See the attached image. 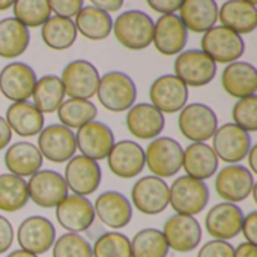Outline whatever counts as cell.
<instances>
[{"label":"cell","mask_w":257,"mask_h":257,"mask_svg":"<svg viewBox=\"0 0 257 257\" xmlns=\"http://www.w3.org/2000/svg\"><path fill=\"white\" fill-rule=\"evenodd\" d=\"M96 96L105 110L122 113L136 104L137 86L128 74L122 71H108L99 78Z\"/></svg>","instance_id":"obj_1"},{"label":"cell","mask_w":257,"mask_h":257,"mask_svg":"<svg viewBox=\"0 0 257 257\" xmlns=\"http://www.w3.org/2000/svg\"><path fill=\"white\" fill-rule=\"evenodd\" d=\"M111 30L122 47L145 50L152 44L154 20L143 11L130 9L117 15Z\"/></svg>","instance_id":"obj_2"},{"label":"cell","mask_w":257,"mask_h":257,"mask_svg":"<svg viewBox=\"0 0 257 257\" xmlns=\"http://www.w3.org/2000/svg\"><path fill=\"white\" fill-rule=\"evenodd\" d=\"M211 193L205 181L194 179L191 176H179L169 187V205L176 214L197 215L209 203Z\"/></svg>","instance_id":"obj_3"},{"label":"cell","mask_w":257,"mask_h":257,"mask_svg":"<svg viewBox=\"0 0 257 257\" xmlns=\"http://www.w3.org/2000/svg\"><path fill=\"white\" fill-rule=\"evenodd\" d=\"M184 148L172 137L154 139L145 151V166L154 176L161 179L178 175L182 169Z\"/></svg>","instance_id":"obj_4"},{"label":"cell","mask_w":257,"mask_h":257,"mask_svg":"<svg viewBox=\"0 0 257 257\" xmlns=\"http://www.w3.org/2000/svg\"><path fill=\"white\" fill-rule=\"evenodd\" d=\"M178 126L181 134L191 143H206L218 128V117L209 105L193 102L179 111Z\"/></svg>","instance_id":"obj_5"},{"label":"cell","mask_w":257,"mask_h":257,"mask_svg":"<svg viewBox=\"0 0 257 257\" xmlns=\"http://www.w3.org/2000/svg\"><path fill=\"white\" fill-rule=\"evenodd\" d=\"M202 51L215 63L236 62L245 51V42L241 35L224 26H214L203 33Z\"/></svg>","instance_id":"obj_6"},{"label":"cell","mask_w":257,"mask_h":257,"mask_svg":"<svg viewBox=\"0 0 257 257\" xmlns=\"http://www.w3.org/2000/svg\"><path fill=\"white\" fill-rule=\"evenodd\" d=\"M175 75L188 87H203L217 75V63L202 50H184L175 60Z\"/></svg>","instance_id":"obj_7"},{"label":"cell","mask_w":257,"mask_h":257,"mask_svg":"<svg viewBox=\"0 0 257 257\" xmlns=\"http://www.w3.org/2000/svg\"><path fill=\"white\" fill-rule=\"evenodd\" d=\"M99 78L101 75L96 66L84 59L69 62L60 75L65 95L75 99H90L95 96Z\"/></svg>","instance_id":"obj_8"},{"label":"cell","mask_w":257,"mask_h":257,"mask_svg":"<svg viewBox=\"0 0 257 257\" xmlns=\"http://www.w3.org/2000/svg\"><path fill=\"white\" fill-rule=\"evenodd\" d=\"M38 149L42 158L51 163H68L77 152L75 133L62 123L48 125L38 134Z\"/></svg>","instance_id":"obj_9"},{"label":"cell","mask_w":257,"mask_h":257,"mask_svg":"<svg viewBox=\"0 0 257 257\" xmlns=\"http://www.w3.org/2000/svg\"><path fill=\"white\" fill-rule=\"evenodd\" d=\"M131 202L145 215H158L169 206V185L158 176H143L133 185Z\"/></svg>","instance_id":"obj_10"},{"label":"cell","mask_w":257,"mask_h":257,"mask_svg":"<svg viewBox=\"0 0 257 257\" xmlns=\"http://www.w3.org/2000/svg\"><path fill=\"white\" fill-rule=\"evenodd\" d=\"M29 200L39 208H56L69 193L65 178L54 170H39L27 182Z\"/></svg>","instance_id":"obj_11"},{"label":"cell","mask_w":257,"mask_h":257,"mask_svg":"<svg viewBox=\"0 0 257 257\" xmlns=\"http://www.w3.org/2000/svg\"><path fill=\"white\" fill-rule=\"evenodd\" d=\"M254 175L241 164H229L217 172L215 191L224 200L230 203H239L253 194Z\"/></svg>","instance_id":"obj_12"},{"label":"cell","mask_w":257,"mask_h":257,"mask_svg":"<svg viewBox=\"0 0 257 257\" xmlns=\"http://www.w3.org/2000/svg\"><path fill=\"white\" fill-rule=\"evenodd\" d=\"M151 104L163 114L179 113L188 102V86L173 74L154 80L149 89Z\"/></svg>","instance_id":"obj_13"},{"label":"cell","mask_w":257,"mask_h":257,"mask_svg":"<svg viewBox=\"0 0 257 257\" xmlns=\"http://www.w3.org/2000/svg\"><path fill=\"white\" fill-rule=\"evenodd\" d=\"M56 241V227L41 215H32L18 226L17 242L21 250L41 256L51 250Z\"/></svg>","instance_id":"obj_14"},{"label":"cell","mask_w":257,"mask_h":257,"mask_svg":"<svg viewBox=\"0 0 257 257\" xmlns=\"http://www.w3.org/2000/svg\"><path fill=\"white\" fill-rule=\"evenodd\" d=\"M251 146L250 133L241 130L235 123H224L218 126L212 136V149L215 155L227 164L241 163Z\"/></svg>","instance_id":"obj_15"},{"label":"cell","mask_w":257,"mask_h":257,"mask_svg":"<svg viewBox=\"0 0 257 257\" xmlns=\"http://www.w3.org/2000/svg\"><path fill=\"white\" fill-rule=\"evenodd\" d=\"M63 178L69 191L77 196L87 197L99 188L102 170L98 161L83 155H74L66 163Z\"/></svg>","instance_id":"obj_16"},{"label":"cell","mask_w":257,"mask_h":257,"mask_svg":"<svg viewBox=\"0 0 257 257\" xmlns=\"http://www.w3.org/2000/svg\"><path fill=\"white\" fill-rule=\"evenodd\" d=\"M161 232L167 241L169 248L176 253H190L196 250L202 241L200 223L191 215H172L164 223Z\"/></svg>","instance_id":"obj_17"},{"label":"cell","mask_w":257,"mask_h":257,"mask_svg":"<svg viewBox=\"0 0 257 257\" xmlns=\"http://www.w3.org/2000/svg\"><path fill=\"white\" fill-rule=\"evenodd\" d=\"M77 149L80 155L95 161L105 160L113 145L116 143L111 128L99 120H92L77 130Z\"/></svg>","instance_id":"obj_18"},{"label":"cell","mask_w":257,"mask_h":257,"mask_svg":"<svg viewBox=\"0 0 257 257\" xmlns=\"http://www.w3.org/2000/svg\"><path fill=\"white\" fill-rule=\"evenodd\" d=\"M56 220L69 233L86 232L95 221L93 203L87 197L68 194L56 206Z\"/></svg>","instance_id":"obj_19"},{"label":"cell","mask_w":257,"mask_h":257,"mask_svg":"<svg viewBox=\"0 0 257 257\" xmlns=\"http://www.w3.org/2000/svg\"><path fill=\"white\" fill-rule=\"evenodd\" d=\"M244 212L236 203L221 202L214 205L205 217V227L209 236L220 241H230L241 233Z\"/></svg>","instance_id":"obj_20"},{"label":"cell","mask_w":257,"mask_h":257,"mask_svg":"<svg viewBox=\"0 0 257 257\" xmlns=\"http://www.w3.org/2000/svg\"><path fill=\"white\" fill-rule=\"evenodd\" d=\"M36 72L24 62H11L0 71V93L12 102L27 101L36 84Z\"/></svg>","instance_id":"obj_21"},{"label":"cell","mask_w":257,"mask_h":257,"mask_svg":"<svg viewBox=\"0 0 257 257\" xmlns=\"http://www.w3.org/2000/svg\"><path fill=\"white\" fill-rule=\"evenodd\" d=\"M110 172L120 179H134L145 169V149L134 140H120L107 155Z\"/></svg>","instance_id":"obj_22"},{"label":"cell","mask_w":257,"mask_h":257,"mask_svg":"<svg viewBox=\"0 0 257 257\" xmlns=\"http://www.w3.org/2000/svg\"><path fill=\"white\" fill-rule=\"evenodd\" d=\"M188 42V30L176 14L161 15L154 23L152 44L158 53L164 56H175L184 51Z\"/></svg>","instance_id":"obj_23"},{"label":"cell","mask_w":257,"mask_h":257,"mask_svg":"<svg viewBox=\"0 0 257 257\" xmlns=\"http://www.w3.org/2000/svg\"><path fill=\"white\" fill-rule=\"evenodd\" d=\"M93 209L95 217H98L104 226L113 230L126 227L133 218V205L119 191L101 193L93 203Z\"/></svg>","instance_id":"obj_24"},{"label":"cell","mask_w":257,"mask_h":257,"mask_svg":"<svg viewBox=\"0 0 257 257\" xmlns=\"http://www.w3.org/2000/svg\"><path fill=\"white\" fill-rule=\"evenodd\" d=\"M128 131L140 140H154L160 137L166 126L164 114L149 102L134 104L125 119Z\"/></svg>","instance_id":"obj_25"},{"label":"cell","mask_w":257,"mask_h":257,"mask_svg":"<svg viewBox=\"0 0 257 257\" xmlns=\"http://www.w3.org/2000/svg\"><path fill=\"white\" fill-rule=\"evenodd\" d=\"M221 86L227 95L238 98V99L250 96V95H256V66L242 60L229 63L221 72Z\"/></svg>","instance_id":"obj_26"},{"label":"cell","mask_w":257,"mask_h":257,"mask_svg":"<svg viewBox=\"0 0 257 257\" xmlns=\"http://www.w3.org/2000/svg\"><path fill=\"white\" fill-rule=\"evenodd\" d=\"M220 160L212 146L206 143H191L184 149L182 169L187 176L199 181L211 179L218 172Z\"/></svg>","instance_id":"obj_27"},{"label":"cell","mask_w":257,"mask_h":257,"mask_svg":"<svg viewBox=\"0 0 257 257\" xmlns=\"http://www.w3.org/2000/svg\"><path fill=\"white\" fill-rule=\"evenodd\" d=\"M44 158L36 145L30 142H17L5 152V166L9 173L27 178L41 170Z\"/></svg>","instance_id":"obj_28"},{"label":"cell","mask_w":257,"mask_h":257,"mask_svg":"<svg viewBox=\"0 0 257 257\" xmlns=\"http://www.w3.org/2000/svg\"><path fill=\"white\" fill-rule=\"evenodd\" d=\"M6 122L12 133L20 137L38 136L44 128V114L29 101L12 102L6 110Z\"/></svg>","instance_id":"obj_29"},{"label":"cell","mask_w":257,"mask_h":257,"mask_svg":"<svg viewBox=\"0 0 257 257\" xmlns=\"http://www.w3.org/2000/svg\"><path fill=\"white\" fill-rule=\"evenodd\" d=\"M218 20L238 35H248L257 27V8L244 0H226L218 8Z\"/></svg>","instance_id":"obj_30"},{"label":"cell","mask_w":257,"mask_h":257,"mask_svg":"<svg viewBox=\"0 0 257 257\" xmlns=\"http://www.w3.org/2000/svg\"><path fill=\"white\" fill-rule=\"evenodd\" d=\"M179 18L187 30L205 33L218 21V3L215 0H184Z\"/></svg>","instance_id":"obj_31"},{"label":"cell","mask_w":257,"mask_h":257,"mask_svg":"<svg viewBox=\"0 0 257 257\" xmlns=\"http://www.w3.org/2000/svg\"><path fill=\"white\" fill-rule=\"evenodd\" d=\"M75 29L89 41H104L110 36L113 29V20L110 14L95 8L83 6L75 15Z\"/></svg>","instance_id":"obj_32"},{"label":"cell","mask_w":257,"mask_h":257,"mask_svg":"<svg viewBox=\"0 0 257 257\" xmlns=\"http://www.w3.org/2000/svg\"><path fill=\"white\" fill-rule=\"evenodd\" d=\"M30 44V32L14 17L0 20V57L15 59Z\"/></svg>","instance_id":"obj_33"},{"label":"cell","mask_w":257,"mask_h":257,"mask_svg":"<svg viewBox=\"0 0 257 257\" xmlns=\"http://www.w3.org/2000/svg\"><path fill=\"white\" fill-rule=\"evenodd\" d=\"M65 89L60 77L57 75H44L36 80V84L32 92L33 105L42 113H54L65 101Z\"/></svg>","instance_id":"obj_34"},{"label":"cell","mask_w":257,"mask_h":257,"mask_svg":"<svg viewBox=\"0 0 257 257\" xmlns=\"http://www.w3.org/2000/svg\"><path fill=\"white\" fill-rule=\"evenodd\" d=\"M77 29L71 18L50 17L41 29V36L44 44L56 51L68 50L74 45L77 39Z\"/></svg>","instance_id":"obj_35"},{"label":"cell","mask_w":257,"mask_h":257,"mask_svg":"<svg viewBox=\"0 0 257 257\" xmlns=\"http://www.w3.org/2000/svg\"><path fill=\"white\" fill-rule=\"evenodd\" d=\"M98 116V108L90 99H75L69 98L62 102L57 108V117L60 123L69 130H78L83 125L95 120Z\"/></svg>","instance_id":"obj_36"},{"label":"cell","mask_w":257,"mask_h":257,"mask_svg":"<svg viewBox=\"0 0 257 257\" xmlns=\"http://www.w3.org/2000/svg\"><path fill=\"white\" fill-rule=\"evenodd\" d=\"M29 202L27 181L12 173L0 175V211L17 212Z\"/></svg>","instance_id":"obj_37"},{"label":"cell","mask_w":257,"mask_h":257,"mask_svg":"<svg viewBox=\"0 0 257 257\" xmlns=\"http://www.w3.org/2000/svg\"><path fill=\"white\" fill-rule=\"evenodd\" d=\"M131 242V257H167L169 245L161 230L149 227L137 232Z\"/></svg>","instance_id":"obj_38"},{"label":"cell","mask_w":257,"mask_h":257,"mask_svg":"<svg viewBox=\"0 0 257 257\" xmlns=\"http://www.w3.org/2000/svg\"><path fill=\"white\" fill-rule=\"evenodd\" d=\"M12 11L14 18L27 29L39 27L51 17L48 0H15Z\"/></svg>","instance_id":"obj_39"},{"label":"cell","mask_w":257,"mask_h":257,"mask_svg":"<svg viewBox=\"0 0 257 257\" xmlns=\"http://www.w3.org/2000/svg\"><path fill=\"white\" fill-rule=\"evenodd\" d=\"M93 257H131V242L120 232H105L92 247Z\"/></svg>","instance_id":"obj_40"},{"label":"cell","mask_w":257,"mask_h":257,"mask_svg":"<svg viewBox=\"0 0 257 257\" xmlns=\"http://www.w3.org/2000/svg\"><path fill=\"white\" fill-rule=\"evenodd\" d=\"M53 257H93L92 245L80 233H65L53 244Z\"/></svg>","instance_id":"obj_41"},{"label":"cell","mask_w":257,"mask_h":257,"mask_svg":"<svg viewBox=\"0 0 257 257\" xmlns=\"http://www.w3.org/2000/svg\"><path fill=\"white\" fill-rule=\"evenodd\" d=\"M232 117L236 126L247 133L257 131V96L250 95L236 101L232 110Z\"/></svg>","instance_id":"obj_42"},{"label":"cell","mask_w":257,"mask_h":257,"mask_svg":"<svg viewBox=\"0 0 257 257\" xmlns=\"http://www.w3.org/2000/svg\"><path fill=\"white\" fill-rule=\"evenodd\" d=\"M197 257H235V248L227 241H208L197 253Z\"/></svg>","instance_id":"obj_43"},{"label":"cell","mask_w":257,"mask_h":257,"mask_svg":"<svg viewBox=\"0 0 257 257\" xmlns=\"http://www.w3.org/2000/svg\"><path fill=\"white\" fill-rule=\"evenodd\" d=\"M48 5L51 12L57 17L72 20V17H75L83 8V0H48Z\"/></svg>","instance_id":"obj_44"},{"label":"cell","mask_w":257,"mask_h":257,"mask_svg":"<svg viewBox=\"0 0 257 257\" xmlns=\"http://www.w3.org/2000/svg\"><path fill=\"white\" fill-rule=\"evenodd\" d=\"M14 238H15V233H14V227L11 221L6 217L0 215V254L6 253L12 247Z\"/></svg>","instance_id":"obj_45"},{"label":"cell","mask_w":257,"mask_h":257,"mask_svg":"<svg viewBox=\"0 0 257 257\" xmlns=\"http://www.w3.org/2000/svg\"><path fill=\"white\" fill-rule=\"evenodd\" d=\"M241 233L244 235L247 242L257 245V211H253L244 217L242 226H241Z\"/></svg>","instance_id":"obj_46"},{"label":"cell","mask_w":257,"mask_h":257,"mask_svg":"<svg viewBox=\"0 0 257 257\" xmlns=\"http://www.w3.org/2000/svg\"><path fill=\"white\" fill-rule=\"evenodd\" d=\"M182 2L184 0H146L149 8L154 9L155 12L161 14V15L175 14L176 11H179Z\"/></svg>","instance_id":"obj_47"},{"label":"cell","mask_w":257,"mask_h":257,"mask_svg":"<svg viewBox=\"0 0 257 257\" xmlns=\"http://www.w3.org/2000/svg\"><path fill=\"white\" fill-rule=\"evenodd\" d=\"M125 0H90L92 6L110 14V12H117L123 6Z\"/></svg>","instance_id":"obj_48"},{"label":"cell","mask_w":257,"mask_h":257,"mask_svg":"<svg viewBox=\"0 0 257 257\" xmlns=\"http://www.w3.org/2000/svg\"><path fill=\"white\" fill-rule=\"evenodd\" d=\"M12 140V131L5 117L0 116V151L5 149Z\"/></svg>","instance_id":"obj_49"},{"label":"cell","mask_w":257,"mask_h":257,"mask_svg":"<svg viewBox=\"0 0 257 257\" xmlns=\"http://www.w3.org/2000/svg\"><path fill=\"white\" fill-rule=\"evenodd\" d=\"M235 257H257V245L250 242H242L235 248Z\"/></svg>","instance_id":"obj_50"},{"label":"cell","mask_w":257,"mask_h":257,"mask_svg":"<svg viewBox=\"0 0 257 257\" xmlns=\"http://www.w3.org/2000/svg\"><path fill=\"white\" fill-rule=\"evenodd\" d=\"M247 160H248V170L253 173V175H257V146H251L250 148V151H248V154H247V157H245Z\"/></svg>","instance_id":"obj_51"},{"label":"cell","mask_w":257,"mask_h":257,"mask_svg":"<svg viewBox=\"0 0 257 257\" xmlns=\"http://www.w3.org/2000/svg\"><path fill=\"white\" fill-rule=\"evenodd\" d=\"M6 257H39L36 256V254H32V253H27V251H24V250H15V251H12V253H9Z\"/></svg>","instance_id":"obj_52"},{"label":"cell","mask_w":257,"mask_h":257,"mask_svg":"<svg viewBox=\"0 0 257 257\" xmlns=\"http://www.w3.org/2000/svg\"><path fill=\"white\" fill-rule=\"evenodd\" d=\"M15 0H0V11H6L9 8H12Z\"/></svg>","instance_id":"obj_53"},{"label":"cell","mask_w":257,"mask_h":257,"mask_svg":"<svg viewBox=\"0 0 257 257\" xmlns=\"http://www.w3.org/2000/svg\"><path fill=\"white\" fill-rule=\"evenodd\" d=\"M244 2H247V3H250V5H257V0H244Z\"/></svg>","instance_id":"obj_54"}]
</instances>
